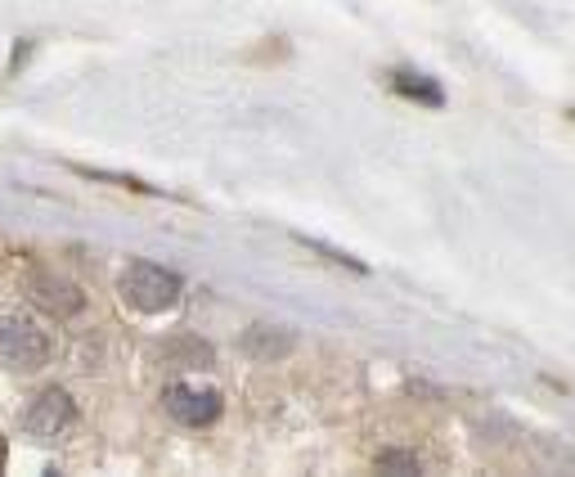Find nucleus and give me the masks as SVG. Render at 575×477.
Here are the masks:
<instances>
[{
    "label": "nucleus",
    "instance_id": "nucleus-1",
    "mask_svg": "<svg viewBox=\"0 0 575 477\" xmlns=\"http://www.w3.org/2000/svg\"><path fill=\"white\" fill-rule=\"evenodd\" d=\"M118 293H122V302L131 311H144V315H163L180 302V293H184V279L158 262H131L118 279Z\"/></svg>",
    "mask_w": 575,
    "mask_h": 477
},
{
    "label": "nucleus",
    "instance_id": "nucleus-2",
    "mask_svg": "<svg viewBox=\"0 0 575 477\" xmlns=\"http://www.w3.org/2000/svg\"><path fill=\"white\" fill-rule=\"evenodd\" d=\"M50 351H55V343L36 320H23V315L0 320V365L27 374V370H41L50 360Z\"/></svg>",
    "mask_w": 575,
    "mask_h": 477
},
{
    "label": "nucleus",
    "instance_id": "nucleus-9",
    "mask_svg": "<svg viewBox=\"0 0 575 477\" xmlns=\"http://www.w3.org/2000/svg\"><path fill=\"white\" fill-rule=\"evenodd\" d=\"M378 468H382V473H418L423 464H418L409 451H382V455H378Z\"/></svg>",
    "mask_w": 575,
    "mask_h": 477
},
{
    "label": "nucleus",
    "instance_id": "nucleus-3",
    "mask_svg": "<svg viewBox=\"0 0 575 477\" xmlns=\"http://www.w3.org/2000/svg\"><path fill=\"white\" fill-rule=\"evenodd\" d=\"M76 428V401L63 387H46L27 401L23 410V432L36 437V442H63V437Z\"/></svg>",
    "mask_w": 575,
    "mask_h": 477
},
{
    "label": "nucleus",
    "instance_id": "nucleus-10",
    "mask_svg": "<svg viewBox=\"0 0 575 477\" xmlns=\"http://www.w3.org/2000/svg\"><path fill=\"white\" fill-rule=\"evenodd\" d=\"M0 468H5V437H0Z\"/></svg>",
    "mask_w": 575,
    "mask_h": 477
},
{
    "label": "nucleus",
    "instance_id": "nucleus-7",
    "mask_svg": "<svg viewBox=\"0 0 575 477\" xmlns=\"http://www.w3.org/2000/svg\"><path fill=\"white\" fill-rule=\"evenodd\" d=\"M163 365H171V370H207V365H212V347L199 343V338H171L163 347Z\"/></svg>",
    "mask_w": 575,
    "mask_h": 477
},
{
    "label": "nucleus",
    "instance_id": "nucleus-4",
    "mask_svg": "<svg viewBox=\"0 0 575 477\" xmlns=\"http://www.w3.org/2000/svg\"><path fill=\"white\" fill-rule=\"evenodd\" d=\"M163 406H167V415H171L176 424H184V428H207V424L220 419V392L176 383V387L163 392Z\"/></svg>",
    "mask_w": 575,
    "mask_h": 477
},
{
    "label": "nucleus",
    "instance_id": "nucleus-8",
    "mask_svg": "<svg viewBox=\"0 0 575 477\" xmlns=\"http://www.w3.org/2000/svg\"><path fill=\"white\" fill-rule=\"evenodd\" d=\"M396 91L409 95V99H423V104H441V99H445L441 86H436V82H423L418 72H396Z\"/></svg>",
    "mask_w": 575,
    "mask_h": 477
},
{
    "label": "nucleus",
    "instance_id": "nucleus-6",
    "mask_svg": "<svg viewBox=\"0 0 575 477\" xmlns=\"http://www.w3.org/2000/svg\"><path fill=\"white\" fill-rule=\"evenodd\" d=\"M239 347L248 356H256L261 365H275V360H284L292 351V334H284V329H271V324H252Z\"/></svg>",
    "mask_w": 575,
    "mask_h": 477
},
{
    "label": "nucleus",
    "instance_id": "nucleus-5",
    "mask_svg": "<svg viewBox=\"0 0 575 477\" xmlns=\"http://www.w3.org/2000/svg\"><path fill=\"white\" fill-rule=\"evenodd\" d=\"M27 293H32V302L41 307L46 315H55V320H72L76 311L86 307V293H82V284H72L68 275H55V271L32 275Z\"/></svg>",
    "mask_w": 575,
    "mask_h": 477
}]
</instances>
